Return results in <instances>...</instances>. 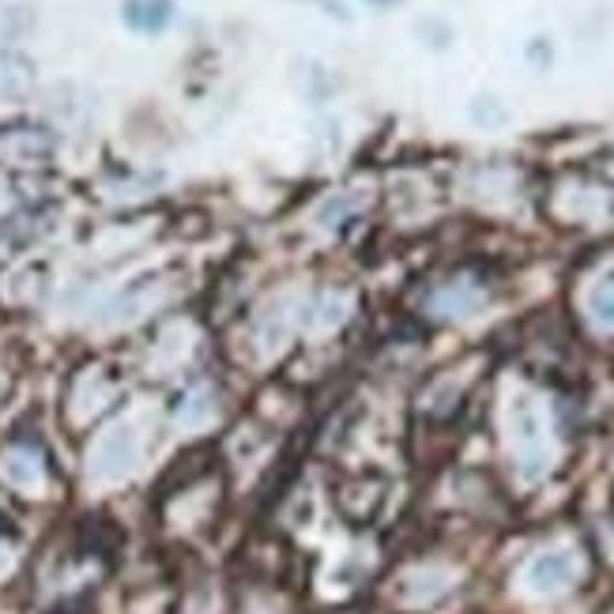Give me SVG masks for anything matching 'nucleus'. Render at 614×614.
<instances>
[{"label": "nucleus", "mask_w": 614, "mask_h": 614, "mask_svg": "<svg viewBox=\"0 0 614 614\" xmlns=\"http://www.w3.org/2000/svg\"><path fill=\"white\" fill-rule=\"evenodd\" d=\"M509 442L512 453H517L520 475L525 479H539V475L551 467V442H547V423H543V407L531 392H517L509 400Z\"/></svg>", "instance_id": "f257e3e1"}, {"label": "nucleus", "mask_w": 614, "mask_h": 614, "mask_svg": "<svg viewBox=\"0 0 614 614\" xmlns=\"http://www.w3.org/2000/svg\"><path fill=\"white\" fill-rule=\"evenodd\" d=\"M576 570H581L576 554L558 547V551H543L531 558L525 570V584H528V592H536V595H554V592L570 589L576 581Z\"/></svg>", "instance_id": "f03ea898"}, {"label": "nucleus", "mask_w": 614, "mask_h": 614, "mask_svg": "<svg viewBox=\"0 0 614 614\" xmlns=\"http://www.w3.org/2000/svg\"><path fill=\"white\" fill-rule=\"evenodd\" d=\"M136 456H140V437H136V430L117 426V430H109L103 442H98L91 472H95L98 479H121V475L133 472Z\"/></svg>", "instance_id": "7ed1b4c3"}, {"label": "nucleus", "mask_w": 614, "mask_h": 614, "mask_svg": "<svg viewBox=\"0 0 614 614\" xmlns=\"http://www.w3.org/2000/svg\"><path fill=\"white\" fill-rule=\"evenodd\" d=\"M39 84V68L20 50L0 45V103H20Z\"/></svg>", "instance_id": "20e7f679"}, {"label": "nucleus", "mask_w": 614, "mask_h": 614, "mask_svg": "<svg viewBox=\"0 0 614 614\" xmlns=\"http://www.w3.org/2000/svg\"><path fill=\"white\" fill-rule=\"evenodd\" d=\"M125 23L140 34H162L173 23V0H125Z\"/></svg>", "instance_id": "39448f33"}, {"label": "nucleus", "mask_w": 614, "mask_h": 614, "mask_svg": "<svg viewBox=\"0 0 614 614\" xmlns=\"http://www.w3.org/2000/svg\"><path fill=\"white\" fill-rule=\"evenodd\" d=\"M479 306H483V298H479V290H472V287H445V290H437V295L430 298V309H434V314H442V317L479 314Z\"/></svg>", "instance_id": "423d86ee"}, {"label": "nucleus", "mask_w": 614, "mask_h": 614, "mask_svg": "<svg viewBox=\"0 0 614 614\" xmlns=\"http://www.w3.org/2000/svg\"><path fill=\"white\" fill-rule=\"evenodd\" d=\"M589 314L600 320L603 328H614V276L600 279L589 290Z\"/></svg>", "instance_id": "0eeeda50"}, {"label": "nucleus", "mask_w": 614, "mask_h": 614, "mask_svg": "<svg viewBox=\"0 0 614 614\" xmlns=\"http://www.w3.org/2000/svg\"><path fill=\"white\" fill-rule=\"evenodd\" d=\"M4 472H8V479H15V483H39V464L31 460V456H20V453H12L4 460Z\"/></svg>", "instance_id": "6e6552de"}]
</instances>
